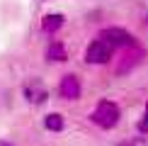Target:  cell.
I'll return each instance as SVG.
<instances>
[{"mask_svg":"<svg viewBox=\"0 0 148 146\" xmlns=\"http://www.w3.org/2000/svg\"><path fill=\"white\" fill-rule=\"evenodd\" d=\"M90 122L95 127H100L104 132H112L116 124L121 122V107L116 105L114 100H107V97H102L100 102H97L95 107H92L90 112Z\"/></svg>","mask_w":148,"mask_h":146,"instance_id":"6da1fadb","label":"cell"},{"mask_svg":"<svg viewBox=\"0 0 148 146\" xmlns=\"http://www.w3.org/2000/svg\"><path fill=\"white\" fill-rule=\"evenodd\" d=\"M114 51L116 49L112 44H107L104 39H92L88 46H85V54H83V59H85V63L88 66H104V63H109V61L114 59Z\"/></svg>","mask_w":148,"mask_h":146,"instance_id":"7a4b0ae2","label":"cell"},{"mask_svg":"<svg viewBox=\"0 0 148 146\" xmlns=\"http://www.w3.org/2000/svg\"><path fill=\"white\" fill-rule=\"evenodd\" d=\"M143 59H146V51L141 49L138 44L136 46H129V49H121V56L116 59V63H114V73L116 76H129L131 71H136L141 63H143Z\"/></svg>","mask_w":148,"mask_h":146,"instance_id":"3957f363","label":"cell"},{"mask_svg":"<svg viewBox=\"0 0 148 146\" xmlns=\"http://www.w3.org/2000/svg\"><path fill=\"white\" fill-rule=\"evenodd\" d=\"M49 88H46V83L41 81V78H27V81L22 83V97L29 102V105H34V107H41V105H46L49 102Z\"/></svg>","mask_w":148,"mask_h":146,"instance_id":"277c9868","label":"cell"},{"mask_svg":"<svg viewBox=\"0 0 148 146\" xmlns=\"http://www.w3.org/2000/svg\"><path fill=\"white\" fill-rule=\"evenodd\" d=\"M56 93H58L61 100L75 102V100H80V97H83V83H80V78L75 76V73H66V76H61Z\"/></svg>","mask_w":148,"mask_h":146,"instance_id":"5b68a950","label":"cell"},{"mask_svg":"<svg viewBox=\"0 0 148 146\" xmlns=\"http://www.w3.org/2000/svg\"><path fill=\"white\" fill-rule=\"evenodd\" d=\"M100 39H104L107 44H112L114 49H129V46H136V36L131 32L121 27H107L100 32Z\"/></svg>","mask_w":148,"mask_h":146,"instance_id":"8992f818","label":"cell"},{"mask_svg":"<svg viewBox=\"0 0 148 146\" xmlns=\"http://www.w3.org/2000/svg\"><path fill=\"white\" fill-rule=\"evenodd\" d=\"M63 24H66V15L63 12H46V15L41 17V32L53 36L56 32H61Z\"/></svg>","mask_w":148,"mask_h":146,"instance_id":"52a82bcc","label":"cell"},{"mask_svg":"<svg viewBox=\"0 0 148 146\" xmlns=\"http://www.w3.org/2000/svg\"><path fill=\"white\" fill-rule=\"evenodd\" d=\"M44 59L49 61V63H66V61H68V51H66L63 41L51 39L49 46H46V51H44Z\"/></svg>","mask_w":148,"mask_h":146,"instance_id":"ba28073f","label":"cell"},{"mask_svg":"<svg viewBox=\"0 0 148 146\" xmlns=\"http://www.w3.org/2000/svg\"><path fill=\"white\" fill-rule=\"evenodd\" d=\"M44 129L51 132V134H61L66 129V117L61 112H49L44 114Z\"/></svg>","mask_w":148,"mask_h":146,"instance_id":"9c48e42d","label":"cell"},{"mask_svg":"<svg viewBox=\"0 0 148 146\" xmlns=\"http://www.w3.org/2000/svg\"><path fill=\"white\" fill-rule=\"evenodd\" d=\"M116 146H148V139L143 136V134H138V136H129V139H124V141H119Z\"/></svg>","mask_w":148,"mask_h":146,"instance_id":"30bf717a","label":"cell"},{"mask_svg":"<svg viewBox=\"0 0 148 146\" xmlns=\"http://www.w3.org/2000/svg\"><path fill=\"white\" fill-rule=\"evenodd\" d=\"M136 129H138V134L148 136V102H146V107H143V114H141V119H138Z\"/></svg>","mask_w":148,"mask_h":146,"instance_id":"8fae6325","label":"cell"},{"mask_svg":"<svg viewBox=\"0 0 148 146\" xmlns=\"http://www.w3.org/2000/svg\"><path fill=\"white\" fill-rule=\"evenodd\" d=\"M0 146H17V144H12L10 139H0Z\"/></svg>","mask_w":148,"mask_h":146,"instance_id":"7c38bea8","label":"cell"},{"mask_svg":"<svg viewBox=\"0 0 148 146\" xmlns=\"http://www.w3.org/2000/svg\"><path fill=\"white\" fill-rule=\"evenodd\" d=\"M36 3H49V0H36Z\"/></svg>","mask_w":148,"mask_h":146,"instance_id":"4fadbf2b","label":"cell"}]
</instances>
